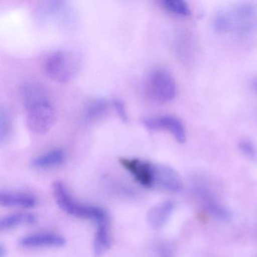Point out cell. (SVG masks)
I'll return each mask as SVG.
<instances>
[{
    "instance_id": "18",
    "label": "cell",
    "mask_w": 257,
    "mask_h": 257,
    "mask_svg": "<svg viewBox=\"0 0 257 257\" xmlns=\"http://www.w3.org/2000/svg\"><path fill=\"white\" fill-rule=\"evenodd\" d=\"M12 120L7 109L1 108L0 111V143L1 144L5 143L11 135Z\"/></svg>"
},
{
    "instance_id": "1",
    "label": "cell",
    "mask_w": 257,
    "mask_h": 257,
    "mask_svg": "<svg viewBox=\"0 0 257 257\" xmlns=\"http://www.w3.org/2000/svg\"><path fill=\"white\" fill-rule=\"evenodd\" d=\"M20 95L30 131L37 135L49 132L55 124L57 112L46 88L38 82H25L21 86Z\"/></svg>"
},
{
    "instance_id": "13",
    "label": "cell",
    "mask_w": 257,
    "mask_h": 257,
    "mask_svg": "<svg viewBox=\"0 0 257 257\" xmlns=\"http://www.w3.org/2000/svg\"><path fill=\"white\" fill-rule=\"evenodd\" d=\"M198 194L203 201V204L212 215L222 221L229 220L231 219V213L230 210L219 204L209 192L204 189H198Z\"/></svg>"
},
{
    "instance_id": "8",
    "label": "cell",
    "mask_w": 257,
    "mask_h": 257,
    "mask_svg": "<svg viewBox=\"0 0 257 257\" xmlns=\"http://www.w3.org/2000/svg\"><path fill=\"white\" fill-rule=\"evenodd\" d=\"M153 187L177 192L183 189V182L177 171L168 166L155 165Z\"/></svg>"
},
{
    "instance_id": "17",
    "label": "cell",
    "mask_w": 257,
    "mask_h": 257,
    "mask_svg": "<svg viewBox=\"0 0 257 257\" xmlns=\"http://www.w3.org/2000/svg\"><path fill=\"white\" fill-rule=\"evenodd\" d=\"M161 5L170 13L180 16H189L191 14L189 6L182 0H162Z\"/></svg>"
},
{
    "instance_id": "2",
    "label": "cell",
    "mask_w": 257,
    "mask_h": 257,
    "mask_svg": "<svg viewBox=\"0 0 257 257\" xmlns=\"http://www.w3.org/2000/svg\"><path fill=\"white\" fill-rule=\"evenodd\" d=\"M82 66L80 55L70 49L52 52L45 60L46 75L55 82L66 83L76 77Z\"/></svg>"
},
{
    "instance_id": "5",
    "label": "cell",
    "mask_w": 257,
    "mask_h": 257,
    "mask_svg": "<svg viewBox=\"0 0 257 257\" xmlns=\"http://www.w3.org/2000/svg\"><path fill=\"white\" fill-rule=\"evenodd\" d=\"M146 89L153 100L160 103L171 101L177 94V85L174 77L163 69H157L149 75Z\"/></svg>"
},
{
    "instance_id": "9",
    "label": "cell",
    "mask_w": 257,
    "mask_h": 257,
    "mask_svg": "<svg viewBox=\"0 0 257 257\" xmlns=\"http://www.w3.org/2000/svg\"><path fill=\"white\" fill-rule=\"evenodd\" d=\"M66 243L64 237L55 233H36L22 237L21 246L26 248L61 247Z\"/></svg>"
},
{
    "instance_id": "6",
    "label": "cell",
    "mask_w": 257,
    "mask_h": 257,
    "mask_svg": "<svg viewBox=\"0 0 257 257\" xmlns=\"http://www.w3.org/2000/svg\"><path fill=\"white\" fill-rule=\"evenodd\" d=\"M143 125L150 131L164 130L170 132L177 142L183 144L186 141V133L182 121L171 115L146 117L141 119Z\"/></svg>"
},
{
    "instance_id": "19",
    "label": "cell",
    "mask_w": 257,
    "mask_h": 257,
    "mask_svg": "<svg viewBox=\"0 0 257 257\" xmlns=\"http://www.w3.org/2000/svg\"><path fill=\"white\" fill-rule=\"evenodd\" d=\"M240 151L250 160H255L257 159V149L255 144L250 140L245 139L240 141L238 144Z\"/></svg>"
},
{
    "instance_id": "12",
    "label": "cell",
    "mask_w": 257,
    "mask_h": 257,
    "mask_svg": "<svg viewBox=\"0 0 257 257\" xmlns=\"http://www.w3.org/2000/svg\"><path fill=\"white\" fill-rule=\"evenodd\" d=\"M36 199L33 195L23 192H1L0 204L4 207L31 208L36 205Z\"/></svg>"
},
{
    "instance_id": "3",
    "label": "cell",
    "mask_w": 257,
    "mask_h": 257,
    "mask_svg": "<svg viewBox=\"0 0 257 257\" xmlns=\"http://www.w3.org/2000/svg\"><path fill=\"white\" fill-rule=\"evenodd\" d=\"M53 193L57 204L66 213L76 217L91 219L97 225L108 223V214L103 209L76 201L62 182L53 183Z\"/></svg>"
},
{
    "instance_id": "7",
    "label": "cell",
    "mask_w": 257,
    "mask_h": 257,
    "mask_svg": "<svg viewBox=\"0 0 257 257\" xmlns=\"http://www.w3.org/2000/svg\"><path fill=\"white\" fill-rule=\"evenodd\" d=\"M119 163L140 184L145 187H153L155 165L141 159L130 158H120Z\"/></svg>"
},
{
    "instance_id": "15",
    "label": "cell",
    "mask_w": 257,
    "mask_h": 257,
    "mask_svg": "<svg viewBox=\"0 0 257 257\" xmlns=\"http://www.w3.org/2000/svg\"><path fill=\"white\" fill-rule=\"evenodd\" d=\"M109 245H110V233H109L108 223L97 225L94 243H93L94 255L96 256L103 255L109 249Z\"/></svg>"
},
{
    "instance_id": "10",
    "label": "cell",
    "mask_w": 257,
    "mask_h": 257,
    "mask_svg": "<svg viewBox=\"0 0 257 257\" xmlns=\"http://www.w3.org/2000/svg\"><path fill=\"white\" fill-rule=\"evenodd\" d=\"M175 204L173 201H167L152 207L147 213V222L151 228H162L169 219L174 210Z\"/></svg>"
},
{
    "instance_id": "20",
    "label": "cell",
    "mask_w": 257,
    "mask_h": 257,
    "mask_svg": "<svg viewBox=\"0 0 257 257\" xmlns=\"http://www.w3.org/2000/svg\"><path fill=\"white\" fill-rule=\"evenodd\" d=\"M112 104H113L115 111H116L119 118L124 122H127L128 121V115H127L125 104H124L123 100L121 99L115 98L112 100Z\"/></svg>"
},
{
    "instance_id": "4",
    "label": "cell",
    "mask_w": 257,
    "mask_h": 257,
    "mask_svg": "<svg viewBox=\"0 0 257 257\" xmlns=\"http://www.w3.org/2000/svg\"><path fill=\"white\" fill-rule=\"evenodd\" d=\"M256 17L253 7L238 6L219 14L215 20L214 26L219 32L245 31L253 25Z\"/></svg>"
},
{
    "instance_id": "11",
    "label": "cell",
    "mask_w": 257,
    "mask_h": 257,
    "mask_svg": "<svg viewBox=\"0 0 257 257\" xmlns=\"http://www.w3.org/2000/svg\"><path fill=\"white\" fill-rule=\"evenodd\" d=\"M66 160V153L62 149L49 150L33 159L31 165L37 169H51L62 165Z\"/></svg>"
},
{
    "instance_id": "14",
    "label": "cell",
    "mask_w": 257,
    "mask_h": 257,
    "mask_svg": "<svg viewBox=\"0 0 257 257\" xmlns=\"http://www.w3.org/2000/svg\"><path fill=\"white\" fill-rule=\"evenodd\" d=\"M109 109V103L106 99H96L92 100L85 108L84 120L88 123L95 122L106 115Z\"/></svg>"
},
{
    "instance_id": "21",
    "label": "cell",
    "mask_w": 257,
    "mask_h": 257,
    "mask_svg": "<svg viewBox=\"0 0 257 257\" xmlns=\"http://www.w3.org/2000/svg\"><path fill=\"white\" fill-rule=\"evenodd\" d=\"M7 251L6 249L5 246L4 245L1 244L0 246V257H6L7 256Z\"/></svg>"
},
{
    "instance_id": "16",
    "label": "cell",
    "mask_w": 257,
    "mask_h": 257,
    "mask_svg": "<svg viewBox=\"0 0 257 257\" xmlns=\"http://www.w3.org/2000/svg\"><path fill=\"white\" fill-rule=\"evenodd\" d=\"M37 222V217L32 213H18L5 216L0 221L2 231L16 228L22 225H32Z\"/></svg>"
}]
</instances>
